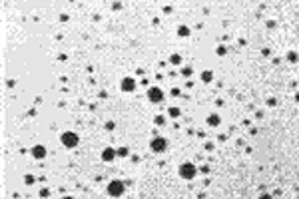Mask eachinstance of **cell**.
I'll use <instances>...</instances> for the list:
<instances>
[{
	"label": "cell",
	"mask_w": 299,
	"mask_h": 199,
	"mask_svg": "<svg viewBox=\"0 0 299 199\" xmlns=\"http://www.w3.org/2000/svg\"><path fill=\"white\" fill-rule=\"evenodd\" d=\"M134 88H136V80H134V78H124L122 80V90L124 92H134Z\"/></svg>",
	"instance_id": "8992f818"
},
{
	"label": "cell",
	"mask_w": 299,
	"mask_h": 199,
	"mask_svg": "<svg viewBox=\"0 0 299 199\" xmlns=\"http://www.w3.org/2000/svg\"><path fill=\"white\" fill-rule=\"evenodd\" d=\"M178 34H180L181 38H185V36H190V28H188V26H180V28H178Z\"/></svg>",
	"instance_id": "30bf717a"
},
{
	"label": "cell",
	"mask_w": 299,
	"mask_h": 199,
	"mask_svg": "<svg viewBox=\"0 0 299 199\" xmlns=\"http://www.w3.org/2000/svg\"><path fill=\"white\" fill-rule=\"evenodd\" d=\"M152 152H156V153H161V152H166V147H168V142L164 138H154L152 139Z\"/></svg>",
	"instance_id": "277c9868"
},
{
	"label": "cell",
	"mask_w": 299,
	"mask_h": 199,
	"mask_svg": "<svg viewBox=\"0 0 299 199\" xmlns=\"http://www.w3.org/2000/svg\"><path fill=\"white\" fill-rule=\"evenodd\" d=\"M170 62H171V64H174V66H178V64H180V62H181V56H180V54H174V56L170 58Z\"/></svg>",
	"instance_id": "7c38bea8"
},
{
	"label": "cell",
	"mask_w": 299,
	"mask_h": 199,
	"mask_svg": "<svg viewBox=\"0 0 299 199\" xmlns=\"http://www.w3.org/2000/svg\"><path fill=\"white\" fill-rule=\"evenodd\" d=\"M32 155L36 157V159H44V157H46V147L44 145H36L32 149Z\"/></svg>",
	"instance_id": "52a82bcc"
},
{
	"label": "cell",
	"mask_w": 299,
	"mask_h": 199,
	"mask_svg": "<svg viewBox=\"0 0 299 199\" xmlns=\"http://www.w3.org/2000/svg\"><path fill=\"white\" fill-rule=\"evenodd\" d=\"M156 123H158V126H161V123H164V118H161V116H158V118H156Z\"/></svg>",
	"instance_id": "ac0fdd59"
},
{
	"label": "cell",
	"mask_w": 299,
	"mask_h": 199,
	"mask_svg": "<svg viewBox=\"0 0 299 199\" xmlns=\"http://www.w3.org/2000/svg\"><path fill=\"white\" fill-rule=\"evenodd\" d=\"M195 173H198V169H195L194 163H181L180 165V177H184V179H194Z\"/></svg>",
	"instance_id": "7a4b0ae2"
},
{
	"label": "cell",
	"mask_w": 299,
	"mask_h": 199,
	"mask_svg": "<svg viewBox=\"0 0 299 199\" xmlns=\"http://www.w3.org/2000/svg\"><path fill=\"white\" fill-rule=\"evenodd\" d=\"M168 114H170L171 118H178V116H180V109H178V108H170V109H168Z\"/></svg>",
	"instance_id": "4fadbf2b"
},
{
	"label": "cell",
	"mask_w": 299,
	"mask_h": 199,
	"mask_svg": "<svg viewBox=\"0 0 299 199\" xmlns=\"http://www.w3.org/2000/svg\"><path fill=\"white\" fill-rule=\"evenodd\" d=\"M211 78H214V74H211L209 70L201 72V80H204V82H211Z\"/></svg>",
	"instance_id": "8fae6325"
},
{
	"label": "cell",
	"mask_w": 299,
	"mask_h": 199,
	"mask_svg": "<svg viewBox=\"0 0 299 199\" xmlns=\"http://www.w3.org/2000/svg\"><path fill=\"white\" fill-rule=\"evenodd\" d=\"M118 155L126 157V155H128V149H126V147H120V149H118Z\"/></svg>",
	"instance_id": "2e32d148"
},
{
	"label": "cell",
	"mask_w": 299,
	"mask_h": 199,
	"mask_svg": "<svg viewBox=\"0 0 299 199\" xmlns=\"http://www.w3.org/2000/svg\"><path fill=\"white\" fill-rule=\"evenodd\" d=\"M60 142L64 143L66 147H76L80 139H78V135H76L74 132H64V133L60 135Z\"/></svg>",
	"instance_id": "3957f363"
},
{
	"label": "cell",
	"mask_w": 299,
	"mask_h": 199,
	"mask_svg": "<svg viewBox=\"0 0 299 199\" xmlns=\"http://www.w3.org/2000/svg\"><path fill=\"white\" fill-rule=\"evenodd\" d=\"M124 191H126V185H124V181H110L108 183V193L112 195V197H120V195H124Z\"/></svg>",
	"instance_id": "6da1fadb"
},
{
	"label": "cell",
	"mask_w": 299,
	"mask_h": 199,
	"mask_svg": "<svg viewBox=\"0 0 299 199\" xmlns=\"http://www.w3.org/2000/svg\"><path fill=\"white\" fill-rule=\"evenodd\" d=\"M24 181H26V183H28V185H30V183H34V177H30V175H26V179H24Z\"/></svg>",
	"instance_id": "d6986e66"
},
{
	"label": "cell",
	"mask_w": 299,
	"mask_h": 199,
	"mask_svg": "<svg viewBox=\"0 0 299 199\" xmlns=\"http://www.w3.org/2000/svg\"><path fill=\"white\" fill-rule=\"evenodd\" d=\"M219 123H221V118H219L218 114H211L208 118V126H211V128H215V126H219Z\"/></svg>",
	"instance_id": "9c48e42d"
},
{
	"label": "cell",
	"mask_w": 299,
	"mask_h": 199,
	"mask_svg": "<svg viewBox=\"0 0 299 199\" xmlns=\"http://www.w3.org/2000/svg\"><path fill=\"white\" fill-rule=\"evenodd\" d=\"M215 54H218V56H223V54H225V46H218L215 48Z\"/></svg>",
	"instance_id": "5bb4252c"
},
{
	"label": "cell",
	"mask_w": 299,
	"mask_h": 199,
	"mask_svg": "<svg viewBox=\"0 0 299 199\" xmlns=\"http://www.w3.org/2000/svg\"><path fill=\"white\" fill-rule=\"evenodd\" d=\"M114 157H116V152L112 147H106L104 152H102V159L104 161H114Z\"/></svg>",
	"instance_id": "ba28073f"
},
{
	"label": "cell",
	"mask_w": 299,
	"mask_h": 199,
	"mask_svg": "<svg viewBox=\"0 0 299 199\" xmlns=\"http://www.w3.org/2000/svg\"><path fill=\"white\" fill-rule=\"evenodd\" d=\"M181 74L190 78V76H191V68H190V66H188V68H184V70H181Z\"/></svg>",
	"instance_id": "e0dca14e"
},
{
	"label": "cell",
	"mask_w": 299,
	"mask_h": 199,
	"mask_svg": "<svg viewBox=\"0 0 299 199\" xmlns=\"http://www.w3.org/2000/svg\"><path fill=\"white\" fill-rule=\"evenodd\" d=\"M287 58H289V62H297V54H295V52H289V54H287Z\"/></svg>",
	"instance_id": "9a60e30c"
},
{
	"label": "cell",
	"mask_w": 299,
	"mask_h": 199,
	"mask_svg": "<svg viewBox=\"0 0 299 199\" xmlns=\"http://www.w3.org/2000/svg\"><path fill=\"white\" fill-rule=\"evenodd\" d=\"M148 100L154 102V104H160L161 100H164V92H161L160 88H150V90H148Z\"/></svg>",
	"instance_id": "5b68a950"
}]
</instances>
